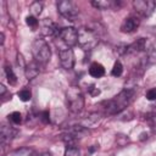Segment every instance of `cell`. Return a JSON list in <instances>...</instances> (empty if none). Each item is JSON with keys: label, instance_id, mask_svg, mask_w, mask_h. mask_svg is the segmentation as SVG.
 <instances>
[{"label": "cell", "instance_id": "9", "mask_svg": "<svg viewBox=\"0 0 156 156\" xmlns=\"http://www.w3.org/2000/svg\"><path fill=\"white\" fill-rule=\"evenodd\" d=\"M40 28H41V33L45 37H54V35H58L60 29L57 28L56 23H54L50 18H44L40 22Z\"/></svg>", "mask_w": 156, "mask_h": 156}, {"label": "cell", "instance_id": "3", "mask_svg": "<svg viewBox=\"0 0 156 156\" xmlns=\"http://www.w3.org/2000/svg\"><path fill=\"white\" fill-rule=\"evenodd\" d=\"M66 100L69 111L73 113H79L84 107V96L80 89L77 87L68 88V90L66 91Z\"/></svg>", "mask_w": 156, "mask_h": 156}, {"label": "cell", "instance_id": "25", "mask_svg": "<svg viewBox=\"0 0 156 156\" xmlns=\"http://www.w3.org/2000/svg\"><path fill=\"white\" fill-rule=\"evenodd\" d=\"M26 23H27L29 27L35 28L39 22H38V20L35 18V16H27V17H26Z\"/></svg>", "mask_w": 156, "mask_h": 156}, {"label": "cell", "instance_id": "4", "mask_svg": "<svg viewBox=\"0 0 156 156\" xmlns=\"http://www.w3.org/2000/svg\"><path fill=\"white\" fill-rule=\"evenodd\" d=\"M32 54H33V57L37 62L46 63L50 60V56H51L50 46L44 39L37 38L32 44Z\"/></svg>", "mask_w": 156, "mask_h": 156}, {"label": "cell", "instance_id": "11", "mask_svg": "<svg viewBox=\"0 0 156 156\" xmlns=\"http://www.w3.org/2000/svg\"><path fill=\"white\" fill-rule=\"evenodd\" d=\"M16 129H13L11 126L7 124H2L0 128V139H1V144H7L12 140V138L16 135Z\"/></svg>", "mask_w": 156, "mask_h": 156}, {"label": "cell", "instance_id": "5", "mask_svg": "<svg viewBox=\"0 0 156 156\" xmlns=\"http://www.w3.org/2000/svg\"><path fill=\"white\" fill-rule=\"evenodd\" d=\"M134 10L143 17H150L156 9L155 0H134L133 1Z\"/></svg>", "mask_w": 156, "mask_h": 156}, {"label": "cell", "instance_id": "7", "mask_svg": "<svg viewBox=\"0 0 156 156\" xmlns=\"http://www.w3.org/2000/svg\"><path fill=\"white\" fill-rule=\"evenodd\" d=\"M57 37L68 48L78 44V30L76 28H73V27H63V28H61Z\"/></svg>", "mask_w": 156, "mask_h": 156}, {"label": "cell", "instance_id": "15", "mask_svg": "<svg viewBox=\"0 0 156 156\" xmlns=\"http://www.w3.org/2000/svg\"><path fill=\"white\" fill-rule=\"evenodd\" d=\"M146 46V40L144 38H139L136 39L133 44L128 45V52H139V51H143Z\"/></svg>", "mask_w": 156, "mask_h": 156}, {"label": "cell", "instance_id": "22", "mask_svg": "<svg viewBox=\"0 0 156 156\" xmlns=\"http://www.w3.org/2000/svg\"><path fill=\"white\" fill-rule=\"evenodd\" d=\"M65 156H80L79 149L77 146H67L65 151Z\"/></svg>", "mask_w": 156, "mask_h": 156}, {"label": "cell", "instance_id": "24", "mask_svg": "<svg viewBox=\"0 0 156 156\" xmlns=\"http://www.w3.org/2000/svg\"><path fill=\"white\" fill-rule=\"evenodd\" d=\"M150 62H156V46H151L147 50V57H146Z\"/></svg>", "mask_w": 156, "mask_h": 156}, {"label": "cell", "instance_id": "31", "mask_svg": "<svg viewBox=\"0 0 156 156\" xmlns=\"http://www.w3.org/2000/svg\"><path fill=\"white\" fill-rule=\"evenodd\" d=\"M39 156H52L50 152H43V154H40Z\"/></svg>", "mask_w": 156, "mask_h": 156}, {"label": "cell", "instance_id": "28", "mask_svg": "<svg viewBox=\"0 0 156 156\" xmlns=\"http://www.w3.org/2000/svg\"><path fill=\"white\" fill-rule=\"evenodd\" d=\"M17 65L18 66H21V67H23V68H26V63H24V60H23V56L21 55V54H17Z\"/></svg>", "mask_w": 156, "mask_h": 156}, {"label": "cell", "instance_id": "30", "mask_svg": "<svg viewBox=\"0 0 156 156\" xmlns=\"http://www.w3.org/2000/svg\"><path fill=\"white\" fill-rule=\"evenodd\" d=\"M0 89H1V95H4V94H5V91H6V89H5V87H4L2 84L0 85Z\"/></svg>", "mask_w": 156, "mask_h": 156}, {"label": "cell", "instance_id": "6", "mask_svg": "<svg viewBox=\"0 0 156 156\" xmlns=\"http://www.w3.org/2000/svg\"><path fill=\"white\" fill-rule=\"evenodd\" d=\"M57 11L60 12V15H62L65 18H68V20L74 18L79 13L78 7L71 0H61V1H58L57 2Z\"/></svg>", "mask_w": 156, "mask_h": 156}, {"label": "cell", "instance_id": "20", "mask_svg": "<svg viewBox=\"0 0 156 156\" xmlns=\"http://www.w3.org/2000/svg\"><path fill=\"white\" fill-rule=\"evenodd\" d=\"M122 73H123V66H122V63L119 61H116L115 65H113V67H112L111 74L113 77H119Z\"/></svg>", "mask_w": 156, "mask_h": 156}, {"label": "cell", "instance_id": "26", "mask_svg": "<svg viewBox=\"0 0 156 156\" xmlns=\"http://www.w3.org/2000/svg\"><path fill=\"white\" fill-rule=\"evenodd\" d=\"M146 99L149 101H152V100H156V88H152V89H149L146 91Z\"/></svg>", "mask_w": 156, "mask_h": 156}, {"label": "cell", "instance_id": "10", "mask_svg": "<svg viewBox=\"0 0 156 156\" xmlns=\"http://www.w3.org/2000/svg\"><path fill=\"white\" fill-rule=\"evenodd\" d=\"M139 24H140V20L138 17L132 16V17H128L123 21V23L121 26V30L123 33H133L139 27Z\"/></svg>", "mask_w": 156, "mask_h": 156}, {"label": "cell", "instance_id": "23", "mask_svg": "<svg viewBox=\"0 0 156 156\" xmlns=\"http://www.w3.org/2000/svg\"><path fill=\"white\" fill-rule=\"evenodd\" d=\"M9 119H10L13 124H20V123L22 122V116H21L20 112L15 111V112H12L11 115H9Z\"/></svg>", "mask_w": 156, "mask_h": 156}, {"label": "cell", "instance_id": "32", "mask_svg": "<svg viewBox=\"0 0 156 156\" xmlns=\"http://www.w3.org/2000/svg\"><path fill=\"white\" fill-rule=\"evenodd\" d=\"M96 149H98L96 146H95V147H90V149H89V151H90V152H94V151H95Z\"/></svg>", "mask_w": 156, "mask_h": 156}, {"label": "cell", "instance_id": "19", "mask_svg": "<svg viewBox=\"0 0 156 156\" xmlns=\"http://www.w3.org/2000/svg\"><path fill=\"white\" fill-rule=\"evenodd\" d=\"M41 10H43L41 2H39V1L32 2V5H30V12L33 13V16H39L41 13Z\"/></svg>", "mask_w": 156, "mask_h": 156}, {"label": "cell", "instance_id": "1", "mask_svg": "<svg viewBox=\"0 0 156 156\" xmlns=\"http://www.w3.org/2000/svg\"><path fill=\"white\" fill-rule=\"evenodd\" d=\"M133 98H134V90L130 88H126L119 94L113 96L112 99L102 101L101 105L104 106V110L106 111V113L117 115V113L122 112L132 102Z\"/></svg>", "mask_w": 156, "mask_h": 156}, {"label": "cell", "instance_id": "29", "mask_svg": "<svg viewBox=\"0 0 156 156\" xmlns=\"http://www.w3.org/2000/svg\"><path fill=\"white\" fill-rule=\"evenodd\" d=\"M89 93H90V95L95 96V95H99V94H100V90H99L98 88H95V85H91V87L89 88Z\"/></svg>", "mask_w": 156, "mask_h": 156}, {"label": "cell", "instance_id": "18", "mask_svg": "<svg viewBox=\"0 0 156 156\" xmlns=\"http://www.w3.org/2000/svg\"><path fill=\"white\" fill-rule=\"evenodd\" d=\"M5 73H6V77H7L9 83H10V84H16V82H17V77H16V74L13 73L12 68H11L9 65L5 66Z\"/></svg>", "mask_w": 156, "mask_h": 156}, {"label": "cell", "instance_id": "2", "mask_svg": "<svg viewBox=\"0 0 156 156\" xmlns=\"http://www.w3.org/2000/svg\"><path fill=\"white\" fill-rule=\"evenodd\" d=\"M99 43L98 33L88 27H80L78 29V44L83 50H91Z\"/></svg>", "mask_w": 156, "mask_h": 156}, {"label": "cell", "instance_id": "13", "mask_svg": "<svg viewBox=\"0 0 156 156\" xmlns=\"http://www.w3.org/2000/svg\"><path fill=\"white\" fill-rule=\"evenodd\" d=\"M89 74L94 78H100L105 74V68L101 63L99 62H93L89 67Z\"/></svg>", "mask_w": 156, "mask_h": 156}, {"label": "cell", "instance_id": "33", "mask_svg": "<svg viewBox=\"0 0 156 156\" xmlns=\"http://www.w3.org/2000/svg\"><path fill=\"white\" fill-rule=\"evenodd\" d=\"M1 44H4V33H1Z\"/></svg>", "mask_w": 156, "mask_h": 156}, {"label": "cell", "instance_id": "8", "mask_svg": "<svg viewBox=\"0 0 156 156\" xmlns=\"http://www.w3.org/2000/svg\"><path fill=\"white\" fill-rule=\"evenodd\" d=\"M60 63L65 69H72L74 66V52L71 48H61L58 50Z\"/></svg>", "mask_w": 156, "mask_h": 156}, {"label": "cell", "instance_id": "12", "mask_svg": "<svg viewBox=\"0 0 156 156\" xmlns=\"http://www.w3.org/2000/svg\"><path fill=\"white\" fill-rule=\"evenodd\" d=\"M40 72V67H39V62H37L35 60L27 63L26 68H24V74H26V78L28 80H32L34 79Z\"/></svg>", "mask_w": 156, "mask_h": 156}, {"label": "cell", "instance_id": "14", "mask_svg": "<svg viewBox=\"0 0 156 156\" xmlns=\"http://www.w3.org/2000/svg\"><path fill=\"white\" fill-rule=\"evenodd\" d=\"M67 133L71 134L74 139H79V138H83L88 133V130L83 126H72L71 128L67 129Z\"/></svg>", "mask_w": 156, "mask_h": 156}, {"label": "cell", "instance_id": "17", "mask_svg": "<svg viewBox=\"0 0 156 156\" xmlns=\"http://www.w3.org/2000/svg\"><path fill=\"white\" fill-rule=\"evenodd\" d=\"M99 119H100V115H99V113H90V115L87 116V118L83 121L84 127H91V126L95 124Z\"/></svg>", "mask_w": 156, "mask_h": 156}, {"label": "cell", "instance_id": "21", "mask_svg": "<svg viewBox=\"0 0 156 156\" xmlns=\"http://www.w3.org/2000/svg\"><path fill=\"white\" fill-rule=\"evenodd\" d=\"M18 98H20V100L23 101V102L29 101L30 98H32V93H30V90H28V89H22V90L18 91Z\"/></svg>", "mask_w": 156, "mask_h": 156}, {"label": "cell", "instance_id": "27", "mask_svg": "<svg viewBox=\"0 0 156 156\" xmlns=\"http://www.w3.org/2000/svg\"><path fill=\"white\" fill-rule=\"evenodd\" d=\"M40 119H41L43 123H49V122H50V118H49V111H44V112L41 113Z\"/></svg>", "mask_w": 156, "mask_h": 156}, {"label": "cell", "instance_id": "16", "mask_svg": "<svg viewBox=\"0 0 156 156\" xmlns=\"http://www.w3.org/2000/svg\"><path fill=\"white\" fill-rule=\"evenodd\" d=\"M115 4L116 2H113L111 0H94V1H91V5L99 10H107L110 7H113Z\"/></svg>", "mask_w": 156, "mask_h": 156}]
</instances>
